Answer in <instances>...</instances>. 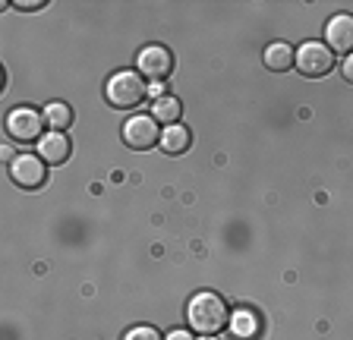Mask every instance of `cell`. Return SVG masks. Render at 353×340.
I'll return each mask as SVG.
<instances>
[{"instance_id": "6da1fadb", "label": "cell", "mask_w": 353, "mask_h": 340, "mask_svg": "<svg viewBox=\"0 0 353 340\" xmlns=\"http://www.w3.org/2000/svg\"><path fill=\"white\" fill-rule=\"evenodd\" d=\"M186 318H190L192 331H199L202 337H214L218 331H224L230 325V309L214 290H199L190 299Z\"/></svg>"}, {"instance_id": "7a4b0ae2", "label": "cell", "mask_w": 353, "mask_h": 340, "mask_svg": "<svg viewBox=\"0 0 353 340\" xmlns=\"http://www.w3.org/2000/svg\"><path fill=\"white\" fill-rule=\"evenodd\" d=\"M145 95H148V85L142 82L139 70H117V73L108 79V85H104L108 104L110 107H120V111H130V107L142 104Z\"/></svg>"}, {"instance_id": "3957f363", "label": "cell", "mask_w": 353, "mask_h": 340, "mask_svg": "<svg viewBox=\"0 0 353 340\" xmlns=\"http://www.w3.org/2000/svg\"><path fill=\"white\" fill-rule=\"evenodd\" d=\"M41 129H44V114H38L35 107L19 104V107H13V111L7 114V136L13 142H19V145H26V142H41Z\"/></svg>"}, {"instance_id": "277c9868", "label": "cell", "mask_w": 353, "mask_h": 340, "mask_svg": "<svg viewBox=\"0 0 353 340\" xmlns=\"http://www.w3.org/2000/svg\"><path fill=\"white\" fill-rule=\"evenodd\" d=\"M10 180H13L19 189H41L48 183V164L41 155H16L10 161Z\"/></svg>"}, {"instance_id": "5b68a950", "label": "cell", "mask_w": 353, "mask_h": 340, "mask_svg": "<svg viewBox=\"0 0 353 340\" xmlns=\"http://www.w3.org/2000/svg\"><path fill=\"white\" fill-rule=\"evenodd\" d=\"M294 67L300 70L306 79H319V76H328L331 67H334V57H331L328 45L322 41H306V45L296 51Z\"/></svg>"}, {"instance_id": "8992f818", "label": "cell", "mask_w": 353, "mask_h": 340, "mask_svg": "<svg viewBox=\"0 0 353 340\" xmlns=\"http://www.w3.org/2000/svg\"><path fill=\"white\" fill-rule=\"evenodd\" d=\"M123 142L136 151H148L154 142H161V133H158V120L152 114H132L123 123Z\"/></svg>"}, {"instance_id": "52a82bcc", "label": "cell", "mask_w": 353, "mask_h": 340, "mask_svg": "<svg viewBox=\"0 0 353 340\" xmlns=\"http://www.w3.org/2000/svg\"><path fill=\"white\" fill-rule=\"evenodd\" d=\"M136 70H139V76H148L152 82H161L174 73V54H170L164 45H148L139 51Z\"/></svg>"}, {"instance_id": "ba28073f", "label": "cell", "mask_w": 353, "mask_h": 340, "mask_svg": "<svg viewBox=\"0 0 353 340\" xmlns=\"http://www.w3.org/2000/svg\"><path fill=\"white\" fill-rule=\"evenodd\" d=\"M325 45L331 54H353V16L350 13H338L325 23Z\"/></svg>"}, {"instance_id": "9c48e42d", "label": "cell", "mask_w": 353, "mask_h": 340, "mask_svg": "<svg viewBox=\"0 0 353 340\" xmlns=\"http://www.w3.org/2000/svg\"><path fill=\"white\" fill-rule=\"evenodd\" d=\"M70 151H73V145L63 133H44L38 142V155L44 158V164H54V167L70 161Z\"/></svg>"}, {"instance_id": "30bf717a", "label": "cell", "mask_w": 353, "mask_h": 340, "mask_svg": "<svg viewBox=\"0 0 353 340\" xmlns=\"http://www.w3.org/2000/svg\"><path fill=\"white\" fill-rule=\"evenodd\" d=\"M158 145H161V151H168V155H183L186 148L192 145V136L183 123H174L161 133V142H158Z\"/></svg>"}, {"instance_id": "8fae6325", "label": "cell", "mask_w": 353, "mask_h": 340, "mask_svg": "<svg viewBox=\"0 0 353 340\" xmlns=\"http://www.w3.org/2000/svg\"><path fill=\"white\" fill-rule=\"evenodd\" d=\"M230 334H234L236 340H256V334H259V318H256V312L236 309L234 315H230Z\"/></svg>"}, {"instance_id": "7c38bea8", "label": "cell", "mask_w": 353, "mask_h": 340, "mask_svg": "<svg viewBox=\"0 0 353 340\" xmlns=\"http://www.w3.org/2000/svg\"><path fill=\"white\" fill-rule=\"evenodd\" d=\"M180 114H183V104H180V98H174V95L154 98V104H152V117L158 120V123L174 126V123H180Z\"/></svg>"}, {"instance_id": "4fadbf2b", "label": "cell", "mask_w": 353, "mask_h": 340, "mask_svg": "<svg viewBox=\"0 0 353 340\" xmlns=\"http://www.w3.org/2000/svg\"><path fill=\"white\" fill-rule=\"evenodd\" d=\"M294 47L284 45V41H278V45H268L265 47V67L272 70V73H284V70L294 67Z\"/></svg>"}, {"instance_id": "5bb4252c", "label": "cell", "mask_w": 353, "mask_h": 340, "mask_svg": "<svg viewBox=\"0 0 353 340\" xmlns=\"http://www.w3.org/2000/svg\"><path fill=\"white\" fill-rule=\"evenodd\" d=\"M41 114H44V123L51 126V133H63L66 126L73 123V111H70V104H63V101H51Z\"/></svg>"}, {"instance_id": "9a60e30c", "label": "cell", "mask_w": 353, "mask_h": 340, "mask_svg": "<svg viewBox=\"0 0 353 340\" xmlns=\"http://www.w3.org/2000/svg\"><path fill=\"white\" fill-rule=\"evenodd\" d=\"M123 340H164V337L158 334V328H152V325H136L123 334Z\"/></svg>"}, {"instance_id": "2e32d148", "label": "cell", "mask_w": 353, "mask_h": 340, "mask_svg": "<svg viewBox=\"0 0 353 340\" xmlns=\"http://www.w3.org/2000/svg\"><path fill=\"white\" fill-rule=\"evenodd\" d=\"M13 7L16 10H41L44 0H13Z\"/></svg>"}, {"instance_id": "e0dca14e", "label": "cell", "mask_w": 353, "mask_h": 340, "mask_svg": "<svg viewBox=\"0 0 353 340\" xmlns=\"http://www.w3.org/2000/svg\"><path fill=\"white\" fill-rule=\"evenodd\" d=\"M164 340H196V337H192L190 331H183V328H174V331H170Z\"/></svg>"}, {"instance_id": "ac0fdd59", "label": "cell", "mask_w": 353, "mask_h": 340, "mask_svg": "<svg viewBox=\"0 0 353 340\" xmlns=\"http://www.w3.org/2000/svg\"><path fill=\"white\" fill-rule=\"evenodd\" d=\"M341 73H344L347 82H353V54H350V57H344V63H341Z\"/></svg>"}, {"instance_id": "d6986e66", "label": "cell", "mask_w": 353, "mask_h": 340, "mask_svg": "<svg viewBox=\"0 0 353 340\" xmlns=\"http://www.w3.org/2000/svg\"><path fill=\"white\" fill-rule=\"evenodd\" d=\"M148 95H152V98H161L164 95V85H161V82H152V85H148Z\"/></svg>"}, {"instance_id": "ffe728a7", "label": "cell", "mask_w": 353, "mask_h": 340, "mask_svg": "<svg viewBox=\"0 0 353 340\" xmlns=\"http://www.w3.org/2000/svg\"><path fill=\"white\" fill-rule=\"evenodd\" d=\"M202 340H214V337H202Z\"/></svg>"}]
</instances>
